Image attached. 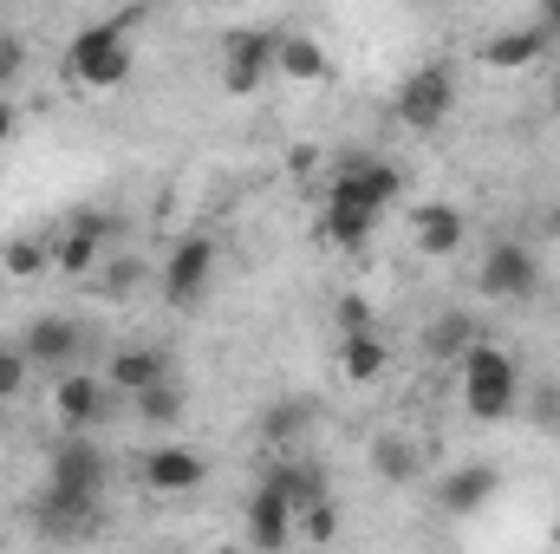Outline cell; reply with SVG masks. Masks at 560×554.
Listing matches in <instances>:
<instances>
[{
    "mask_svg": "<svg viewBox=\"0 0 560 554\" xmlns=\"http://www.w3.org/2000/svg\"><path fill=\"white\" fill-rule=\"evenodd\" d=\"M105 450L85 430H66V443L46 463V489L33 496V522L46 535H92L98 529V503H105Z\"/></svg>",
    "mask_w": 560,
    "mask_h": 554,
    "instance_id": "6da1fadb",
    "label": "cell"
},
{
    "mask_svg": "<svg viewBox=\"0 0 560 554\" xmlns=\"http://www.w3.org/2000/svg\"><path fill=\"white\" fill-rule=\"evenodd\" d=\"M515 405H522V372H515V359H509L502 346L476 339V346L463 353V412L476 417V424H502V417H515Z\"/></svg>",
    "mask_w": 560,
    "mask_h": 554,
    "instance_id": "7a4b0ae2",
    "label": "cell"
},
{
    "mask_svg": "<svg viewBox=\"0 0 560 554\" xmlns=\"http://www.w3.org/2000/svg\"><path fill=\"white\" fill-rule=\"evenodd\" d=\"M398 189H405V170L398 163H385V157H346L332 170V183H326V203H352V209L385 216L398 203Z\"/></svg>",
    "mask_w": 560,
    "mask_h": 554,
    "instance_id": "3957f363",
    "label": "cell"
},
{
    "mask_svg": "<svg viewBox=\"0 0 560 554\" xmlns=\"http://www.w3.org/2000/svg\"><path fill=\"white\" fill-rule=\"evenodd\" d=\"M450 112H456V79H450V66H418L405 85H398V125L405 131H443L450 125Z\"/></svg>",
    "mask_w": 560,
    "mask_h": 554,
    "instance_id": "277c9868",
    "label": "cell"
},
{
    "mask_svg": "<svg viewBox=\"0 0 560 554\" xmlns=\"http://www.w3.org/2000/svg\"><path fill=\"white\" fill-rule=\"evenodd\" d=\"M275 39L280 33H268V26H242V33L222 39V85H229V99H255L275 79Z\"/></svg>",
    "mask_w": 560,
    "mask_h": 554,
    "instance_id": "5b68a950",
    "label": "cell"
},
{
    "mask_svg": "<svg viewBox=\"0 0 560 554\" xmlns=\"http://www.w3.org/2000/svg\"><path fill=\"white\" fill-rule=\"evenodd\" d=\"M476 287L489 300H535L541 293V262L528 242H489L482 268H476Z\"/></svg>",
    "mask_w": 560,
    "mask_h": 554,
    "instance_id": "8992f818",
    "label": "cell"
},
{
    "mask_svg": "<svg viewBox=\"0 0 560 554\" xmlns=\"http://www.w3.org/2000/svg\"><path fill=\"white\" fill-rule=\"evenodd\" d=\"M118 235H125L118 216H105V209H79V216L66 222V235H52V262H59V275H92L98 255H105V242H118Z\"/></svg>",
    "mask_w": 560,
    "mask_h": 554,
    "instance_id": "52a82bcc",
    "label": "cell"
},
{
    "mask_svg": "<svg viewBox=\"0 0 560 554\" xmlns=\"http://www.w3.org/2000/svg\"><path fill=\"white\" fill-rule=\"evenodd\" d=\"M20 353H26L33 366H46V372H72L79 353H85V326H79L72 313H39V320L20 333Z\"/></svg>",
    "mask_w": 560,
    "mask_h": 554,
    "instance_id": "ba28073f",
    "label": "cell"
},
{
    "mask_svg": "<svg viewBox=\"0 0 560 554\" xmlns=\"http://www.w3.org/2000/svg\"><path fill=\"white\" fill-rule=\"evenodd\" d=\"M209 275H215V242L209 235H183L163 262V300L170 307H196L209 293Z\"/></svg>",
    "mask_w": 560,
    "mask_h": 554,
    "instance_id": "9c48e42d",
    "label": "cell"
},
{
    "mask_svg": "<svg viewBox=\"0 0 560 554\" xmlns=\"http://www.w3.org/2000/svg\"><path fill=\"white\" fill-rule=\"evenodd\" d=\"M138 476H143L150 496H189V489H202L209 463H202V450H189V443H163V450H143Z\"/></svg>",
    "mask_w": 560,
    "mask_h": 554,
    "instance_id": "30bf717a",
    "label": "cell"
},
{
    "mask_svg": "<svg viewBox=\"0 0 560 554\" xmlns=\"http://www.w3.org/2000/svg\"><path fill=\"white\" fill-rule=\"evenodd\" d=\"M261 483H275L280 496L293 503V516L332 496V483H326V470H319L313 457H300V450H268V470H261Z\"/></svg>",
    "mask_w": 560,
    "mask_h": 554,
    "instance_id": "8fae6325",
    "label": "cell"
},
{
    "mask_svg": "<svg viewBox=\"0 0 560 554\" xmlns=\"http://www.w3.org/2000/svg\"><path fill=\"white\" fill-rule=\"evenodd\" d=\"M52 412L66 430H92L98 417L112 412V379H92V372H59V385H52Z\"/></svg>",
    "mask_w": 560,
    "mask_h": 554,
    "instance_id": "7c38bea8",
    "label": "cell"
},
{
    "mask_svg": "<svg viewBox=\"0 0 560 554\" xmlns=\"http://www.w3.org/2000/svg\"><path fill=\"white\" fill-rule=\"evenodd\" d=\"M293 535H300L293 503L280 496L275 483H255V496H248V542H255V549H268V554H280Z\"/></svg>",
    "mask_w": 560,
    "mask_h": 554,
    "instance_id": "4fadbf2b",
    "label": "cell"
},
{
    "mask_svg": "<svg viewBox=\"0 0 560 554\" xmlns=\"http://www.w3.org/2000/svg\"><path fill=\"white\" fill-rule=\"evenodd\" d=\"M495 489H502V470L495 463H463V470H450L436 483V509L443 516H476V509L495 503Z\"/></svg>",
    "mask_w": 560,
    "mask_h": 554,
    "instance_id": "5bb4252c",
    "label": "cell"
},
{
    "mask_svg": "<svg viewBox=\"0 0 560 554\" xmlns=\"http://www.w3.org/2000/svg\"><path fill=\"white\" fill-rule=\"evenodd\" d=\"M555 46V33L535 20V26H515V33H495L489 46H482V66L489 72H522V66H541V53Z\"/></svg>",
    "mask_w": 560,
    "mask_h": 554,
    "instance_id": "9a60e30c",
    "label": "cell"
},
{
    "mask_svg": "<svg viewBox=\"0 0 560 554\" xmlns=\"http://www.w3.org/2000/svg\"><path fill=\"white\" fill-rule=\"evenodd\" d=\"M411 235H418V255H456L463 249V235H469V222H463V209L456 203H423L418 216H411Z\"/></svg>",
    "mask_w": 560,
    "mask_h": 554,
    "instance_id": "2e32d148",
    "label": "cell"
},
{
    "mask_svg": "<svg viewBox=\"0 0 560 554\" xmlns=\"http://www.w3.org/2000/svg\"><path fill=\"white\" fill-rule=\"evenodd\" d=\"M385 366H392V346H385V333H378V326L339 333V372H346L352 385H372V379H385Z\"/></svg>",
    "mask_w": 560,
    "mask_h": 554,
    "instance_id": "e0dca14e",
    "label": "cell"
},
{
    "mask_svg": "<svg viewBox=\"0 0 560 554\" xmlns=\"http://www.w3.org/2000/svg\"><path fill=\"white\" fill-rule=\"evenodd\" d=\"M105 379H112V392H118V399H138L143 385L170 379V359H163L156 346H118V353H112V366H105Z\"/></svg>",
    "mask_w": 560,
    "mask_h": 554,
    "instance_id": "ac0fdd59",
    "label": "cell"
},
{
    "mask_svg": "<svg viewBox=\"0 0 560 554\" xmlns=\"http://www.w3.org/2000/svg\"><path fill=\"white\" fill-rule=\"evenodd\" d=\"M275 72L280 79H293V85H319V79L332 72V59L319 53L313 33H280L275 39Z\"/></svg>",
    "mask_w": 560,
    "mask_h": 554,
    "instance_id": "d6986e66",
    "label": "cell"
},
{
    "mask_svg": "<svg viewBox=\"0 0 560 554\" xmlns=\"http://www.w3.org/2000/svg\"><path fill=\"white\" fill-rule=\"evenodd\" d=\"M482 339V326H476V313H463V307H450V313H436L430 326H423V353L443 366V359H463L469 346Z\"/></svg>",
    "mask_w": 560,
    "mask_h": 554,
    "instance_id": "ffe728a7",
    "label": "cell"
},
{
    "mask_svg": "<svg viewBox=\"0 0 560 554\" xmlns=\"http://www.w3.org/2000/svg\"><path fill=\"white\" fill-rule=\"evenodd\" d=\"M423 457L411 437H398V430H385V437H372V476L378 483H392V489H405V483H418Z\"/></svg>",
    "mask_w": 560,
    "mask_h": 554,
    "instance_id": "44dd1931",
    "label": "cell"
},
{
    "mask_svg": "<svg viewBox=\"0 0 560 554\" xmlns=\"http://www.w3.org/2000/svg\"><path fill=\"white\" fill-rule=\"evenodd\" d=\"M313 399H280V405H268L261 412V443L268 450H300V437L313 430Z\"/></svg>",
    "mask_w": 560,
    "mask_h": 554,
    "instance_id": "7402d4cb",
    "label": "cell"
},
{
    "mask_svg": "<svg viewBox=\"0 0 560 554\" xmlns=\"http://www.w3.org/2000/svg\"><path fill=\"white\" fill-rule=\"evenodd\" d=\"M66 79H79V85H92V92L125 85V79H131V39H118V46H105V53H85L79 66H66Z\"/></svg>",
    "mask_w": 560,
    "mask_h": 554,
    "instance_id": "603a6c76",
    "label": "cell"
},
{
    "mask_svg": "<svg viewBox=\"0 0 560 554\" xmlns=\"http://www.w3.org/2000/svg\"><path fill=\"white\" fill-rule=\"evenodd\" d=\"M372 229H378V216H372V209H352V203H326V222H319V235H326L332 249L359 255V249L372 242Z\"/></svg>",
    "mask_w": 560,
    "mask_h": 554,
    "instance_id": "cb8c5ba5",
    "label": "cell"
},
{
    "mask_svg": "<svg viewBox=\"0 0 560 554\" xmlns=\"http://www.w3.org/2000/svg\"><path fill=\"white\" fill-rule=\"evenodd\" d=\"M143 13H105V20H92L72 46H66V66H79L85 53H105V46H118V39H131V26H138Z\"/></svg>",
    "mask_w": 560,
    "mask_h": 554,
    "instance_id": "d4e9b609",
    "label": "cell"
},
{
    "mask_svg": "<svg viewBox=\"0 0 560 554\" xmlns=\"http://www.w3.org/2000/svg\"><path fill=\"white\" fill-rule=\"evenodd\" d=\"M138 417L143 424H156V430H170V424H183V385L176 379H156V385H143L138 399Z\"/></svg>",
    "mask_w": 560,
    "mask_h": 554,
    "instance_id": "484cf974",
    "label": "cell"
},
{
    "mask_svg": "<svg viewBox=\"0 0 560 554\" xmlns=\"http://www.w3.org/2000/svg\"><path fill=\"white\" fill-rule=\"evenodd\" d=\"M46 262H52V242H46V235H13V242L0 249V268H7V275H13V280L39 275Z\"/></svg>",
    "mask_w": 560,
    "mask_h": 554,
    "instance_id": "4316f807",
    "label": "cell"
},
{
    "mask_svg": "<svg viewBox=\"0 0 560 554\" xmlns=\"http://www.w3.org/2000/svg\"><path fill=\"white\" fill-rule=\"evenodd\" d=\"M138 287H143V262L138 255H118V262L98 275V293H105V300H131Z\"/></svg>",
    "mask_w": 560,
    "mask_h": 554,
    "instance_id": "83f0119b",
    "label": "cell"
},
{
    "mask_svg": "<svg viewBox=\"0 0 560 554\" xmlns=\"http://www.w3.org/2000/svg\"><path fill=\"white\" fill-rule=\"evenodd\" d=\"M26 372H33V359L20 346H0V405H13L26 392Z\"/></svg>",
    "mask_w": 560,
    "mask_h": 554,
    "instance_id": "f1b7e54d",
    "label": "cell"
},
{
    "mask_svg": "<svg viewBox=\"0 0 560 554\" xmlns=\"http://www.w3.org/2000/svg\"><path fill=\"white\" fill-rule=\"evenodd\" d=\"M300 535H306V542H332V535H339V509H332V496L313 503V509H300Z\"/></svg>",
    "mask_w": 560,
    "mask_h": 554,
    "instance_id": "f546056e",
    "label": "cell"
},
{
    "mask_svg": "<svg viewBox=\"0 0 560 554\" xmlns=\"http://www.w3.org/2000/svg\"><path fill=\"white\" fill-rule=\"evenodd\" d=\"M359 326H378V320H372V307H365L359 293H346V300L332 307V333H359Z\"/></svg>",
    "mask_w": 560,
    "mask_h": 554,
    "instance_id": "4dcf8cb0",
    "label": "cell"
},
{
    "mask_svg": "<svg viewBox=\"0 0 560 554\" xmlns=\"http://www.w3.org/2000/svg\"><path fill=\"white\" fill-rule=\"evenodd\" d=\"M20 66H26V46L0 33V85H13V72H20Z\"/></svg>",
    "mask_w": 560,
    "mask_h": 554,
    "instance_id": "1f68e13d",
    "label": "cell"
},
{
    "mask_svg": "<svg viewBox=\"0 0 560 554\" xmlns=\"http://www.w3.org/2000/svg\"><path fill=\"white\" fill-rule=\"evenodd\" d=\"M535 417H541V424H555V430H560V385H541V405H535Z\"/></svg>",
    "mask_w": 560,
    "mask_h": 554,
    "instance_id": "d6a6232c",
    "label": "cell"
},
{
    "mask_svg": "<svg viewBox=\"0 0 560 554\" xmlns=\"http://www.w3.org/2000/svg\"><path fill=\"white\" fill-rule=\"evenodd\" d=\"M20 131V112H13V99H0V143Z\"/></svg>",
    "mask_w": 560,
    "mask_h": 554,
    "instance_id": "836d02e7",
    "label": "cell"
},
{
    "mask_svg": "<svg viewBox=\"0 0 560 554\" xmlns=\"http://www.w3.org/2000/svg\"><path fill=\"white\" fill-rule=\"evenodd\" d=\"M535 20H541V26L560 39V0H541V13H535Z\"/></svg>",
    "mask_w": 560,
    "mask_h": 554,
    "instance_id": "e575fe53",
    "label": "cell"
},
{
    "mask_svg": "<svg viewBox=\"0 0 560 554\" xmlns=\"http://www.w3.org/2000/svg\"><path fill=\"white\" fill-rule=\"evenodd\" d=\"M555 105H560V72H555Z\"/></svg>",
    "mask_w": 560,
    "mask_h": 554,
    "instance_id": "d590c367",
    "label": "cell"
},
{
    "mask_svg": "<svg viewBox=\"0 0 560 554\" xmlns=\"http://www.w3.org/2000/svg\"><path fill=\"white\" fill-rule=\"evenodd\" d=\"M418 7H436V0H418Z\"/></svg>",
    "mask_w": 560,
    "mask_h": 554,
    "instance_id": "8d00e7d4",
    "label": "cell"
},
{
    "mask_svg": "<svg viewBox=\"0 0 560 554\" xmlns=\"http://www.w3.org/2000/svg\"><path fill=\"white\" fill-rule=\"evenodd\" d=\"M196 7H209V0H196Z\"/></svg>",
    "mask_w": 560,
    "mask_h": 554,
    "instance_id": "74e56055",
    "label": "cell"
}]
</instances>
